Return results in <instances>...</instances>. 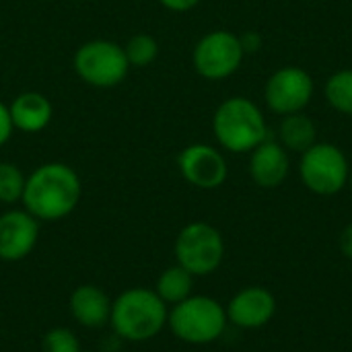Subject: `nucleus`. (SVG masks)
<instances>
[{"mask_svg": "<svg viewBox=\"0 0 352 352\" xmlns=\"http://www.w3.org/2000/svg\"><path fill=\"white\" fill-rule=\"evenodd\" d=\"M82 198V182L66 163H43L27 175L23 206L39 223L66 219Z\"/></svg>", "mask_w": 352, "mask_h": 352, "instance_id": "nucleus-1", "label": "nucleus"}, {"mask_svg": "<svg viewBox=\"0 0 352 352\" xmlns=\"http://www.w3.org/2000/svg\"><path fill=\"white\" fill-rule=\"evenodd\" d=\"M167 303L155 289L134 287L111 301L109 326L126 342H146L167 326Z\"/></svg>", "mask_w": 352, "mask_h": 352, "instance_id": "nucleus-2", "label": "nucleus"}, {"mask_svg": "<svg viewBox=\"0 0 352 352\" xmlns=\"http://www.w3.org/2000/svg\"><path fill=\"white\" fill-rule=\"evenodd\" d=\"M219 144L231 153H250L268 138V128L258 105L245 97L223 101L212 118Z\"/></svg>", "mask_w": 352, "mask_h": 352, "instance_id": "nucleus-3", "label": "nucleus"}, {"mask_svg": "<svg viewBox=\"0 0 352 352\" xmlns=\"http://www.w3.org/2000/svg\"><path fill=\"white\" fill-rule=\"evenodd\" d=\"M167 326L182 342L208 344L223 334L227 326V311L210 297L190 295L182 303L173 305L167 316Z\"/></svg>", "mask_w": 352, "mask_h": 352, "instance_id": "nucleus-4", "label": "nucleus"}, {"mask_svg": "<svg viewBox=\"0 0 352 352\" xmlns=\"http://www.w3.org/2000/svg\"><path fill=\"white\" fill-rule=\"evenodd\" d=\"M76 76L97 89L118 87L130 72L124 45L109 39H91L82 43L72 58Z\"/></svg>", "mask_w": 352, "mask_h": 352, "instance_id": "nucleus-5", "label": "nucleus"}, {"mask_svg": "<svg viewBox=\"0 0 352 352\" xmlns=\"http://www.w3.org/2000/svg\"><path fill=\"white\" fill-rule=\"evenodd\" d=\"M175 260L192 276H206L223 262L225 245L221 233L208 223L186 225L175 239Z\"/></svg>", "mask_w": 352, "mask_h": 352, "instance_id": "nucleus-6", "label": "nucleus"}, {"mask_svg": "<svg viewBox=\"0 0 352 352\" xmlns=\"http://www.w3.org/2000/svg\"><path fill=\"white\" fill-rule=\"evenodd\" d=\"M299 173L311 192L332 196L340 192L349 179V161L338 146L322 142L303 153Z\"/></svg>", "mask_w": 352, "mask_h": 352, "instance_id": "nucleus-7", "label": "nucleus"}, {"mask_svg": "<svg viewBox=\"0 0 352 352\" xmlns=\"http://www.w3.org/2000/svg\"><path fill=\"white\" fill-rule=\"evenodd\" d=\"M239 37L231 31H210L194 47L192 62L200 76L208 80H221L231 76L243 60Z\"/></svg>", "mask_w": 352, "mask_h": 352, "instance_id": "nucleus-8", "label": "nucleus"}, {"mask_svg": "<svg viewBox=\"0 0 352 352\" xmlns=\"http://www.w3.org/2000/svg\"><path fill=\"white\" fill-rule=\"evenodd\" d=\"M314 95V80L311 76L297 66H287L276 70L264 89V99L268 107L280 116L299 113Z\"/></svg>", "mask_w": 352, "mask_h": 352, "instance_id": "nucleus-9", "label": "nucleus"}, {"mask_svg": "<svg viewBox=\"0 0 352 352\" xmlns=\"http://www.w3.org/2000/svg\"><path fill=\"white\" fill-rule=\"evenodd\" d=\"M39 221L25 208H12L0 214V260L21 262L37 245Z\"/></svg>", "mask_w": 352, "mask_h": 352, "instance_id": "nucleus-10", "label": "nucleus"}, {"mask_svg": "<svg viewBox=\"0 0 352 352\" xmlns=\"http://www.w3.org/2000/svg\"><path fill=\"white\" fill-rule=\"evenodd\" d=\"M184 179L202 190H214L227 179V161L210 144H190L177 157Z\"/></svg>", "mask_w": 352, "mask_h": 352, "instance_id": "nucleus-11", "label": "nucleus"}, {"mask_svg": "<svg viewBox=\"0 0 352 352\" xmlns=\"http://www.w3.org/2000/svg\"><path fill=\"white\" fill-rule=\"evenodd\" d=\"M274 309L276 301L272 293L260 287H250L231 299L227 307V318L239 328H260L270 322Z\"/></svg>", "mask_w": 352, "mask_h": 352, "instance_id": "nucleus-12", "label": "nucleus"}, {"mask_svg": "<svg viewBox=\"0 0 352 352\" xmlns=\"http://www.w3.org/2000/svg\"><path fill=\"white\" fill-rule=\"evenodd\" d=\"M70 316L74 322L89 330H99L109 324L111 299L97 285H80L70 295Z\"/></svg>", "mask_w": 352, "mask_h": 352, "instance_id": "nucleus-13", "label": "nucleus"}, {"mask_svg": "<svg viewBox=\"0 0 352 352\" xmlns=\"http://www.w3.org/2000/svg\"><path fill=\"white\" fill-rule=\"evenodd\" d=\"M252 179L262 188H276L289 175V157L278 142L264 140L252 151L250 159Z\"/></svg>", "mask_w": 352, "mask_h": 352, "instance_id": "nucleus-14", "label": "nucleus"}, {"mask_svg": "<svg viewBox=\"0 0 352 352\" xmlns=\"http://www.w3.org/2000/svg\"><path fill=\"white\" fill-rule=\"evenodd\" d=\"M10 120L14 130H21L25 134H37L43 128H47V124L52 122L54 116V107L50 103V99L43 93L37 91H27L16 95L10 105Z\"/></svg>", "mask_w": 352, "mask_h": 352, "instance_id": "nucleus-15", "label": "nucleus"}, {"mask_svg": "<svg viewBox=\"0 0 352 352\" xmlns=\"http://www.w3.org/2000/svg\"><path fill=\"white\" fill-rule=\"evenodd\" d=\"M280 140L287 148L295 151V153H305L307 148H311L316 144V124L299 113H291L285 116V120L280 122Z\"/></svg>", "mask_w": 352, "mask_h": 352, "instance_id": "nucleus-16", "label": "nucleus"}, {"mask_svg": "<svg viewBox=\"0 0 352 352\" xmlns=\"http://www.w3.org/2000/svg\"><path fill=\"white\" fill-rule=\"evenodd\" d=\"M192 287H194V276L186 268L175 264V266H171L159 274L155 293L167 305H175V303H182L184 299H188L192 295Z\"/></svg>", "mask_w": 352, "mask_h": 352, "instance_id": "nucleus-17", "label": "nucleus"}, {"mask_svg": "<svg viewBox=\"0 0 352 352\" xmlns=\"http://www.w3.org/2000/svg\"><path fill=\"white\" fill-rule=\"evenodd\" d=\"M124 52H126L130 68H144V66H148V64H153L157 60L159 43L148 33H136L126 41Z\"/></svg>", "mask_w": 352, "mask_h": 352, "instance_id": "nucleus-18", "label": "nucleus"}, {"mask_svg": "<svg viewBox=\"0 0 352 352\" xmlns=\"http://www.w3.org/2000/svg\"><path fill=\"white\" fill-rule=\"evenodd\" d=\"M326 99L340 113L352 116V70H340L328 78Z\"/></svg>", "mask_w": 352, "mask_h": 352, "instance_id": "nucleus-19", "label": "nucleus"}, {"mask_svg": "<svg viewBox=\"0 0 352 352\" xmlns=\"http://www.w3.org/2000/svg\"><path fill=\"white\" fill-rule=\"evenodd\" d=\"M27 175L8 161L0 163V202L2 204H14L23 198Z\"/></svg>", "mask_w": 352, "mask_h": 352, "instance_id": "nucleus-20", "label": "nucleus"}, {"mask_svg": "<svg viewBox=\"0 0 352 352\" xmlns=\"http://www.w3.org/2000/svg\"><path fill=\"white\" fill-rule=\"evenodd\" d=\"M41 352H82L78 336L68 328H52L41 340Z\"/></svg>", "mask_w": 352, "mask_h": 352, "instance_id": "nucleus-21", "label": "nucleus"}, {"mask_svg": "<svg viewBox=\"0 0 352 352\" xmlns=\"http://www.w3.org/2000/svg\"><path fill=\"white\" fill-rule=\"evenodd\" d=\"M12 130H14V126H12V120H10L8 105H4V103L0 101V146L8 142Z\"/></svg>", "mask_w": 352, "mask_h": 352, "instance_id": "nucleus-22", "label": "nucleus"}, {"mask_svg": "<svg viewBox=\"0 0 352 352\" xmlns=\"http://www.w3.org/2000/svg\"><path fill=\"white\" fill-rule=\"evenodd\" d=\"M239 43H241L243 54H254V52H258V50L262 47V37H260V33H256V31H245V33L239 37Z\"/></svg>", "mask_w": 352, "mask_h": 352, "instance_id": "nucleus-23", "label": "nucleus"}, {"mask_svg": "<svg viewBox=\"0 0 352 352\" xmlns=\"http://www.w3.org/2000/svg\"><path fill=\"white\" fill-rule=\"evenodd\" d=\"M165 8L175 10V12H186L190 8H194L200 0H159Z\"/></svg>", "mask_w": 352, "mask_h": 352, "instance_id": "nucleus-24", "label": "nucleus"}, {"mask_svg": "<svg viewBox=\"0 0 352 352\" xmlns=\"http://www.w3.org/2000/svg\"><path fill=\"white\" fill-rule=\"evenodd\" d=\"M340 250H342V254H344L346 258H351L352 260V225H349V227L344 229V233H342V237H340Z\"/></svg>", "mask_w": 352, "mask_h": 352, "instance_id": "nucleus-25", "label": "nucleus"}, {"mask_svg": "<svg viewBox=\"0 0 352 352\" xmlns=\"http://www.w3.org/2000/svg\"><path fill=\"white\" fill-rule=\"evenodd\" d=\"M351 188H352V175H351Z\"/></svg>", "mask_w": 352, "mask_h": 352, "instance_id": "nucleus-26", "label": "nucleus"}]
</instances>
